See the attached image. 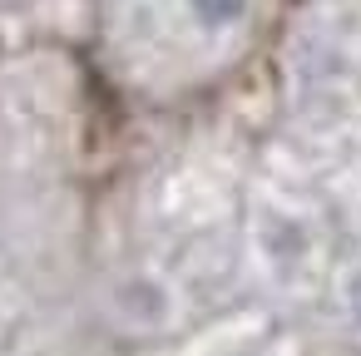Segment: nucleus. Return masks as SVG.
Segmentation results:
<instances>
[{"mask_svg": "<svg viewBox=\"0 0 361 356\" xmlns=\"http://www.w3.org/2000/svg\"><path fill=\"white\" fill-rule=\"evenodd\" d=\"M346 312H351V321L361 326V267L346 277Z\"/></svg>", "mask_w": 361, "mask_h": 356, "instance_id": "obj_2", "label": "nucleus"}, {"mask_svg": "<svg viewBox=\"0 0 361 356\" xmlns=\"http://www.w3.org/2000/svg\"><path fill=\"white\" fill-rule=\"evenodd\" d=\"M188 6H193V16H198L203 25H213V30L238 25V20L247 16V0H188Z\"/></svg>", "mask_w": 361, "mask_h": 356, "instance_id": "obj_1", "label": "nucleus"}]
</instances>
